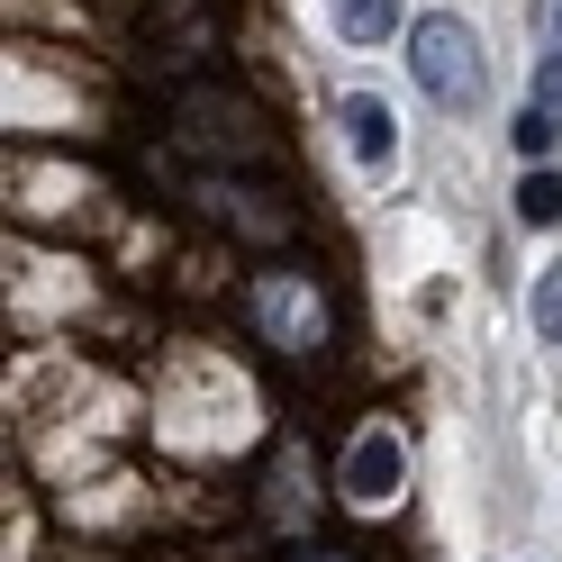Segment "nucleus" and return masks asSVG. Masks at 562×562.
Segmentation results:
<instances>
[{
    "label": "nucleus",
    "mask_w": 562,
    "mask_h": 562,
    "mask_svg": "<svg viewBox=\"0 0 562 562\" xmlns=\"http://www.w3.org/2000/svg\"><path fill=\"white\" fill-rule=\"evenodd\" d=\"M408 64H417V91H427L436 110H453V119L490 100L481 37H472V19H453V10H436V19H417V27H408Z\"/></svg>",
    "instance_id": "1"
},
{
    "label": "nucleus",
    "mask_w": 562,
    "mask_h": 562,
    "mask_svg": "<svg viewBox=\"0 0 562 562\" xmlns=\"http://www.w3.org/2000/svg\"><path fill=\"white\" fill-rule=\"evenodd\" d=\"M517 227H562V172H526L517 182Z\"/></svg>",
    "instance_id": "7"
},
{
    "label": "nucleus",
    "mask_w": 562,
    "mask_h": 562,
    "mask_svg": "<svg viewBox=\"0 0 562 562\" xmlns=\"http://www.w3.org/2000/svg\"><path fill=\"white\" fill-rule=\"evenodd\" d=\"M182 136L209 146V155H236V164H272L263 119L245 110V100H227V91H191V100H182Z\"/></svg>",
    "instance_id": "2"
},
{
    "label": "nucleus",
    "mask_w": 562,
    "mask_h": 562,
    "mask_svg": "<svg viewBox=\"0 0 562 562\" xmlns=\"http://www.w3.org/2000/svg\"><path fill=\"white\" fill-rule=\"evenodd\" d=\"M255 318L281 355H300V345H318V300L300 291V272H263L255 281Z\"/></svg>",
    "instance_id": "3"
},
{
    "label": "nucleus",
    "mask_w": 562,
    "mask_h": 562,
    "mask_svg": "<svg viewBox=\"0 0 562 562\" xmlns=\"http://www.w3.org/2000/svg\"><path fill=\"white\" fill-rule=\"evenodd\" d=\"M300 562H345V553H300Z\"/></svg>",
    "instance_id": "11"
},
{
    "label": "nucleus",
    "mask_w": 562,
    "mask_h": 562,
    "mask_svg": "<svg viewBox=\"0 0 562 562\" xmlns=\"http://www.w3.org/2000/svg\"><path fill=\"white\" fill-rule=\"evenodd\" d=\"M508 136H517V155H526V164H544V155L562 146V110H544V100H536V110H526Z\"/></svg>",
    "instance_id": "8"
},
{
    "label": "nucleus",
    "mask_w": 562,
    "mask_h": 562,
    "mask_svg": "<svg viewBox=\"0 0 562 562\" xmlns=\"http://www.w3.org/2000/svg\"><path fill=\"white\" fill-rule=\"evenodd\" d=\"M345 499H355V508H391L400 499V436L391 427H372L355 445V463H345Z\"/></svg>",
    "instance_id": "5"
},
{
    "label": "nucleus",
    "mask_w": 562,
    "mask_h": 562,
    "mask_svg": "<svg viewBox=\"0 0 562 562\" xmlns=\"http://www.w3.org/2000/svg\"><path fill=\"white\" fill-rule=\"evenodd\" d=\"M336 119H345V146H355V164H363V172H391V164H400V119H391V100L355 91Z\"/></svg>",
    "instance_id": "4"
},
{
    "label": "nucleus",
    "mask_w": 562,
    "mask_h": 562,
    "mask_svg": "<svg viewBox=\"0 0 562 562\" xmlns=\"http://www.w3.org/2000/svg\"><path fill=\"white\" fill-rule=\"evenodd\" d=\"M536 100H544V110H562V46L536 64Z\"/></svg>",
    "instance_id": "10"
},
{
    "label": "nucleus",
    "mask_w": 562,
    "mask_h": 562,
    "mask_svg": "<svg viewBox=\"0 0 562 562\" xmlns=\"http://www.w3.org/2000/svg\"><path fill=\"white\" fill-rule=\"evenodd\" d=\"M336 27H345L355 46H381V37L400 27V0H336Z\"/></svg>",
    "instance_id": "6"
},
{
    "label": "nucleus",
    "mask_w": 562,
    "mask_h": 562,
    "mask_svg": "<svg viewBox=\"0 0 562 562\" xmlns=\"http://www.w3.org/2000/svg\"><path fill=\"white\" fill-rule=\"evenodd\" d=\"M526 318H536V336H544V345H562V263H544L536 300H526Z\"/></svg>",
    "instance_id": "9"
}]
</instances>
